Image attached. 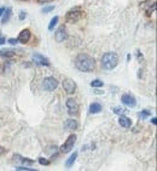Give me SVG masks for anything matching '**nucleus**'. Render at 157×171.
Segmentation results:
<instances>
[{"label": "nucleus", "instance_id": "3", "mask_svg": "<svg viewBox=\"0 0 157 171\" xmlns=\"http://www.w3.org/2000/svg\"><path fill=\"white\" fill-rule=\"evenodd\" d=\"M82 15H84V12H82L80 9H74V10H70L67 16H65V18H67V22L69 23H74V22H77L81 20Z\"/></svg>", "mask_w": 157, "mask_h": 171}, {"label": "nucleus", "instance_id": "19", "mask_svg": "<svg viewBox=\"0 0 157 171\" xmlns=\"http://www.w3.org/2000/svg\"><path fill=\"white\" fill-rule=\"evenodd\" d=\"M58 20H59L58 16H54V17L51 20V22H50V24H48V29L50 30H53V28H54V26L57 24V22H58Z\"/></svg>", "mask_w": 157, "mask_h": 171}, {"label": "nucleus", "instance_id": "22", "mask_svg": "<svg viewBox=\"0 0 157 171\" xmlns=\"http://www.w3.org/2000/svg\"><path fill=\"white\" fill-rule=\"evenodd\" d=\"M112 110H114V113H116V114H125L126 113V109H123V108H121V107H114L112 108Z\"/></svg>", "mask_w": 157, "mask_h": 171}, {"label": "nucleus", "instance_id": "17", "mask_svg": "<svg viewBox=\"0 0 157 171\" xmlns=\"http://www.w3.org/2000/svg\"><path fill=\"white\" fill-rule=\"evenodd\" d=\"M3 15H4V16H3V18H1V22H3V23L9 22L10 17H11V9H10V7H9V9H5V11H4Z\"/></svg>", "mask_w": 157, "mask_h": 171}, {"label": "nucleus", "instance_id": "10", "mask_svg": "<svg viewBox=\"0 0 157 171\" xmlns=\"http://www.w3.org/2000/svg\"><path fill=\"white\" fill-rule=\"evenodd\" d=\"M121 101H122L123 104L128 106V107H135V104H137V100L134 99V96L128 95V94L123 95V96L121 97Z\"/></svg>", "mask_w": 157, "mask_h": 171}, {"label": "nucleus", "instance_id": "14", "mask_svg": "<svg viewBox=\"0 0 157 171\" xmlns=\"http://www.w3.org/2000/svg\"><path fill=\"white\" fill-rule=\"evenodd\" d=\"M16 55L15 51L12 50H9V49H3V50H0V57H5V58H11Z\"/></svg>", "mask_w": 157, "mask_h": 171}, {"label": "nucleus", "instance_id": "23", "mask_svg": "<svg viewBox=\"0 0 157 171\" xmlns=\"http://www.w3.org/2000/svg\"><path fill=\"white\" fill-rule=\"evenodd\" d=\"M16 170H22V171H35L34 169H30V167H26V166H17Z\"/></svg>", "mask_w": 157, "mask_h": 171}, {"label": "nucleus", "instance_id": "11", "mask_svg": "<svg viewBox=\"0 0 157 171\" xmlns=\"http://www.w3.org/2000/svg\"><path fill=\"white\" fill-rule=\"evenodd\" d=\"M30 37H31L30 30H29V29H23L21 33H20L17 40H18L20 43H22V44H26V43H28L29 40H30Z\"/></svg>", "mask_w": 157, "mask_h": 171}, {"label": "nucleus", "instance_id": "31", "mask_svg": "<svg viewBox=\"0 0 157 171\" xmlns=\"http://www.w3.org/2000/svg\"><path fill=\"white\" fill-rule=\"evenodd\" d=\"M5 153V148H3L1 146H0V154H4Z\"/></svg>", "mask_w": 157, "mask_h": 171}, {"label": "nucleus", "instance_id": "1", "mask_svg": "<svg viewBox=\"0 0 157 171\" xmlns=\"http://www.w3.org/2000/svg\"><path fill=\"white\" fill-rule=\"evenodd\" d=\"M75 66L81 72L89 73V72L94 70L96 62H94L93 57H91L89 55H87V53H80V55L76 56V58H75Z\"/></svg>", "mask_w": 157, "mask_h": 171}, {"label": "nucleus", "instance_id": "21", "mask_svg": "<svg viewBox=\"0 0 157 171\" xmlns=\"http://www.w3.org/2000/svg\"><path fill=\"white\" fill-rule=\"evenodd\" d=\"M91 86L92 87H102L103 86V81L99 80V79H96V80H93L92 83H91Z\"/></svg>", "mask_w": 157, "mask_h": 171}, {"label": "nucleus", "instance_id": "16", "mask_svg": "<svg viewBox=\"0 0 157 171\" xmlns=\"http://www.w3.org/2000/svg\"><path fill=\"white\" fill-rule=\"evenodd\" d=\"M76 158H77V152H74L71 156H70V158L67 160V163H65V166H67V167L73 166L74 163H75V160H76Z\"/></svg>", "mask_w": 157, "mask_h": 171}, {"label": "nucleus", "instance_id": "7", "mask_svg": "<svg viewBox=\"0 0 157 171\" xmlns=\"http://www.w3.org/2000/svg\"><path fill=\"white\" fill-rule=\"evenodd\" d=\"M65 104H67L68 113L70 114V115H76V114L79 113V104H77V102L75 100L69 99Z\"/></svg>", "mask_w": 157, "mask_h": 171}, {"label": "nucleus", "instance_id": "25", "mask_svg": "<svg viewBox=\"0 0 157 171\" xmlns=\"http://www.w3.org/2000/svg\"><path fill=\"white\" fill-rule=\"evenodd\" d=\"M52 10H54V6H47V7H45V9H43V12L44 13H48L50 11H52Z\"/></svg>", "mask_w": 157, "mask_h": 171}, {"label": "nucleus", "instance_id": "28", "mask_svg": "<svg viewBox=\"0 0 157 171\" xmlns=\"http://www.w3.org/2000/svg\"><path fill=\"white\" fill-rule=\"evenodd\" d=\"M50 1H52V0H38L39 4H45V3H50Z\"/></svg>", "mask_w": 157, "mask_h": 171}, {"label": "nucleus", "instance_id": "5", "mask_svg": "<svg viewBox=\"0 0 157 171\" xmlns=\"http://www.w3.org/2000/svg\"><path fill=\"white\" fill-rule=\"evenodd\" d=\"M58 86V80L53 77H48L44 79V87L46 89L47 91H53Z\"/></svg>", "mask_w": 157, "mask_h": 171}, {"label": "nucleus", "instance_id": "13", "mask_svg": "<svg viewBox=\"0 0 157 171\" xmlns=\"http://www.w3.org/2000/svg\"><path fill=\"white\" fill-rule=\"evenodd\" d=\"M77 126H79L77 121L74 120V119H68V120L64 123V127L68 129V130H75V129H77Z\"/></svg>", "mask_w": 157, "mask_h": 171}, {"label": "nucleus", "instance_id": "29", "mask_svg": "<svg viewBox=\"0 0 157 171\" xmlns=\"http://www.w3.org/2000/svg\"><path fill=\"white\" fill-rule=\"evenodd\" d=\"M3 44H5V39L0 35V45H3Z\"/></svg>", "mask_w": 157, "mask_h": 171}, {"label": "nucleus", "instance_id": "26", "mask_svg": "<svg viewBox=\"0 0 157 171\" xmlns=\"http://www.w3.org/2000/svg\"><path fill=\"white\" fill-rule=\"evenodd\" d=\"M17 43H18V40H17V39H13V38L9 39V44H11V45H16Z\"/></svg>", "mask_w": 157, "mask_h": 171}, {"label": "nucleus", "instance_id": "2", "mask_svg": "<svg viewBox=\"0 0 157 171\" xmlns=\"http://www.w3.org/2000/svg\"><path fill=\"white\" fill-rule=\"evenodd\" d=\"M119 63V56L115 52H106L102 57V66L106 70H111L117 66Z\"/></svg>", "mask_w": 157, "mask_h": 171}, {"label": "nucleus", "instance_id": "30", "mask_svg": "<svg viewBox=\"0 0 157 171\" xmlns=\"http://www.w3.org/2000/svg\"><path fill=\"white\" fill-rule=\"evenodd\" d=\"M4 11H5V7H0V17H1V16H3Z\"/></svg>", "mask_w": 157, "mask_h": 171}, {"label": "nucleus", "instance_id": "32", "mask_svg": "<svg viewBox=\"0 0 157 171\" xmlns=\"http://www.w3.org/2000/svg\"><path fill=\"white\" fill-rule=\"evenodd\" d=\"M156 123H157V121H156V118H152V124L156 125Z\"/></svg>", "mask_w": 157, "mask_h": 171}, {"label": "nucleus", "instance_id": "18", "mask_svg": "<svg viewBox=\"0 0 157 171\" xmlns=\"http://www.w3.org/2000/svg\"><path fill=\"white\" fill-rule=\"evenodd\" d=\"M15 158L17 159L18 161H22V163H24V164H33L34 163V160H30V159H27V158H23V157H21V156H18V154H16L15 156Z\"/></svg>", "mask_w": 157, "mask_h": 171}, {"label": "nucleus", "instance_id": "20", "mask_svg": "<svg viewBox=\"0 0 157 171\" xmlns=\"http://www.w3.org/2000/svg\"><path fill=\"white\" fill-rule=\"evenodd\" d=\"M151 115V112L149 110V109H144L142 113L139 114V117H140V119H146L147 117H150Z\"/></svg>", "mask_w": 157, "mask_h": 171}, {"label": "nucleus", "instance_id": "15", "mask_svg": "<svg viewBox=\"0 0 157 171\" xmlns=\"http://www.w3.org/2000/svg\"><path fill=\"white\" fill-rule=\"evenodd\" d=\"M102 110V106H100V103H97V102H94V103H92L89 106V113H99Z\"/></svg>", "mask_w": 157, "mask_h": 171}, {"label": "nucleus", "instance_id": "6", "mask_svg": "<svg viewBox=\"0 0 157 171\" xmlns=\"http://www.w3.org/2000/svg\"><path fill=\"white\" fill-rule=\"evenodd\" d=\"M63 89L65 90V92L67 94H74L76 91V89H77V86H76V83L74 81L73 79H64V81H63Z\"/></svg>", "mask_w": 157, "mask_h": 171}, {"label": "nucleus", "instance_id": "8", "mask_svg": "<svg viewBox=\"0 0 157 171\" xmlns=\"http://www.w3.org/2000/svg\"><path fill=\"white\" fill-rule=\"evenodd\" d=\"M54 38H56V40L58 43H62V42H64V40L68 39V33H67V29H65L64 26H62V27H59L58 29H57L56 34H54Z\"/></svg>", "mask_w": 157, "mask_h": 171}, {"label": "nucleus", "instance_id": "12", "mask_svg": "<svg viewBox=\"0 0 157 171\" xmlns=\"http://www.w3.org/2000/svg\"><path fill=\"white\" fill-rule=\"evenodd\" d=\"M119 124L122 126V127H130V125H132V120L129 119V118H127L126 115H122L120 117V119H119Z\"/></svg>", "mask_w": 157, "mask_h": 171}, {"label": "nucleus", "instance_id": "4", "mask_svg": "<svg viewBox=\"0 0 157 171\" xmlns=\"http://www.w3.org/2000/svg\"><path fill=\"white\" fill-rule=\"evenodd\" d=\"M76 142V136L75 135H70L68 138H67V141H65L63 143V146L61 147V152L62 153H69L73 148H74V144H75Z\"/></svg>", "mask_w": 157, "mask_h": 171}, {"label": "nucleus", "instance_id": "9", "mask_svg": "<svg viewBox=\"0 0 157 171\" xmlns=\"http://www.w3.org/2000/svg\"><path fill=\"white\" fill-rule=\"evenodd\" d=\"M33 60H34V62L36 64H39V66H46V67L50 66V61L40 53H33Z\"/></svg>", "mask_w": 157, "mask_h": 171}, {"label": "nucleus", "instance_id": "27", "mask_svg": "<svg viewBox=\"0 0 157 171\" xmlns=\"http://www.w3.org/2000/svg\"><path fill=\"white\" fill-rule=\"evenodd\" d=\"M26 16H27L26 12H24V11H21V13H20V20H24V18H26Z\"/></svg>", "mask_w": 157, "mask_h": 171}, {"label": "nucleus", "instance_id": "24", "mask_svg": "<svg viewBox=\"0 0 157 171\" xmlns=\"http://www.w3.org/2000/svg\"><path fill=\"white\" fill-rule=\"evenodd\" d=\"M39 163H40L41 165H48L50 164V160L44 159V158H39Z\"/></svg>", "mask_w": 157, "mask_h": 171}]
</instances>
